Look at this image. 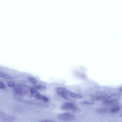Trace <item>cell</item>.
I'll return each instance as SVG.
<instances>
[{"instance_id":"12","label":"cell","mask_w":122,"mask_h":122,"mask_svg":"<svg viewBox=\"0 0 122 122\" xmlns=\"http://www.w3.org/2000/svg\"><path fill=\"white\" fill-rule=\"evenodd\" d=\"M28 81L31 83L33 84H36L37 82V81L36 79L31 76H29L28 77Z\"/></svg>"},{"instance_id":"16","label":"cell","mask_w":122,"mask_h":122,"mask_svg":"<svg viewBox=\"0 0 122 122\" xmlns=\"http://www.w3.org/2000/svg\"><path fill=\"white\" fill-rule=\"evenodd\" d=\"M106 97V95H100L94 97H93V100L96 101H98Z\"/></svg>"},{"instance_id":"6","label":"cell","mask_w":122,"mask_h":122,"mask_svg":"<svg viewBox=\"0 0 122 122\" xmlns=\"http://www.w3.org/2000/svg\"><path fill=\"white\" fill-rule=\"evenodd\" d=\"M61 108L62 110H76L77 109L75 105L69 102L63 103L61 106Z\"/></svg>"},{"instance_id":"7","label":"cell","mask_w":122,"mask_h":122,"mask_svg":"<svg viewBox=\"0 0 122 122\" xmlns=\"http://www.w3.org/2000/svg\"><path fill=\"white\" fill-rule=\"evenodd\" d=\"M30 92L32 95L36 98L42 100L43 95L40 94L35 88L31 87L30 89Z\"/></svg>"},{"instance_id":"21","label":"cell","mask_w":122,"mask_h":122,"mask_svg":"<svg viewBox=\"0 0 122 122\" xmlns=\"http://www.w3.org/2000/svg\"><path fill=\"white\" fill-rule=\"evenodd\" d=\"M120 116L121 117H122V113L120 114Z\"/></svg>"},{"instance_id":"13","label":"cell","mask_w":122,"mask_h":122,"mask_svg":"<svg viewBox=\"0 0 122 122\" xmlns=\"http://www.w3.org/2000/svg\"><path fill=\"white\" fill-rule=\"evenodd\" d=\"M109 111L108 109L105 108H102L99 109L97 110V112L100 113H105Z\"/></svg>"},{"instance_id":"17","label":"cell","mask_w":122,"mask_h":122,"mask_svg":"<svg viewBox=\"0 0 122 122\" xmlns=\"http://www.w3.org/2000/svg\"><path fill=\"white\" fill-rule=\"evenodd\" d=\"M7 86L9 87H13L15 85V83L13 81H9L7 82Z\"/></svg>"},{"instance_id":"20","label":"cell","mask_w":122,"mask_h":122,"mask_svg":"<svg viewBox=\"0 0 122 122\" xmlns=\"http://www.w3.org/2000/svg\"><path fill=\"white\" fill-rule=\"evenodd\" d=\"M40 122H55L53 120H46L42 121Z\"/></svg>"},{"instance_id":"8","label":"cell","mask_w":122,"mask_h":122,"mask_svg":"<svg viewBox=\"0 0 122 122\" xmlns=\"http://www.w3.org/2000/svg\"><path fill=\"white\" fill-rule=\"evenodd\" d=\"M23 95L28 94L30 92V89L28 86L24 85H19Z\"/></svg>"},{"instance_id":"3","label":"cell","mask_w":122,"mask_h":122,"mask_svg":"<svg viewBox=\"0 0 122 122\" xmlns=\"http://www.w3.org/2000/svg\"><path fill=\"white\" fill-rule=\"evenodd\" d=\"M68 91L66 88L62 87H58L56 90V92L58 95L64 99L66 100L68 99Z\"/></svg>"},{"instance_id":"15","label":"cell","mask_w":122,"mask_h":122,"mask_svg":"<svg viewBox=\"0 0 122 122\" xmlns=\"http://www.w3.org/2000/svg\"><path fill=\"white\" fill-rule=\"evenodd\" d=\"M80 103L82 104L86 105H92L94 103V102L92 101H88L86 100H83L81 101Z\"/></svg>"},{"instance_id":"19","label":"cell","mask_w":122,"mask_h":122,"mask_svg":"<svg viewBox=\"0 0 122 122\" xmlns=\"http://www.w3.org/2000/svg\"><path fill=\"white\" fill-rule=\"evenodd\" d=\"M42 100L46 102H47L49 101V99L46 96L43 95Z\"/></svg>"},{"instance_id":"4","label":"cell","mask_w":122,"mask_h":122,"mask_svg":"<svg viewBox=\"0 0 122 122\" xmlns=\"http://www.w3.org/2000/svg\"><path fill=\"white\" fill-rule=\"evenodd\" d=\"M14 96L15 98L19 101H21L23 98V94L20 88L19 85L15 87L13 91Z\"/></svg>"},{"instance_id":"11","label":"cell","mask_w":122,"mask_h":122,"mask_svg":"<svg viewBox=\"0 0 122 122\" xmlns=\"http://www.w3.org/2000/svg\"><path fill=\"white\" fill-rule=\"evenodd\" d=\"M0 76L5 79H10L12 77L11 76L1 72H0Z\"/></svg>"},{"instance_id":"2","label":"cell","mask_w":122,"mask_h":122,"mask_svg":"<svg viewBox=\"0 0 122 122\" xmlns=\"http://www.w3.org/2000/svg\"><path fill=\"white\" fill-rule=\"evenodd\" d=\"M58 118L60 120L65 121H69L74 120L75 116L72 114L68 113H64L60 114Z\"/></svg>"},{"instance_id":"10","label":"cell","mask_w":122,"mask_h":122,"mask_svg":"<svg viewBox=\"0 0 122 122\" xmlns=\"http://www.w3.org/2000/svg\"><path fill=\"white\" fill-rule=\"evenodd\" d=\"M122 107L120 106L114 107L110 109V112L112 113H115L119 112L121 110Z\"/></svg>"},{"instance_id":"1","label":"cell","mask_w":122,"mask_h":122,"mask_svg":"<svg viewBox=\"0 0 122 122\" xmlns=\"http://www.w3.org/2000/svg\"><path fill=\"white\" fill-rule=\"evenodd\" d=\"M121 97V94L119 93H113L106 98L104 101L103 103L106 105H109L113 102L119 100Z\"/></svg>"},{"instance_id":"18","label":"cell","mask_w":122,"mask_h":122,"mask_svg":"<svg viewBox=\"0 0 122 122\" xmlns=\"http://www.w3.org/2000/svg\"><path fill=\"white\" fill-rule=\"evenodd\" d=\"M6 88V86L2 81H0V88L1 89H4Z\"/></svg>"},{"instance_id":"5","label":"cell","mask_w":122,"mask_h":122,"mask_svg":"<svg viewBox=\"0 0 122 122\" xmlns=\"http://www.w3.org/2000/svg\"><path fill=\"white\" fill-rule=\"evenodd\" d=\"M0 117L3 122H13L15 120V118L13 116L2 112L0 113Z\"/></svg>"},{"instance_id":"14","label":"cell","mask_w":122,"mask_h":122,"mask_svg":"<svg viewBox=\"0 0 122 122\" xmlns=\"http://www.w3.org/2000/svg\"><path fill=\"white\" fill-rule=\"evenodd\" d=\"M35 87L37 89L41 91L45 90L46 89V86L41 85H37L35 86Z\"/></svg>"},{"instance_id":"9","label":"cell","mask_w":122,"mask_h":122,"mask_svg":"<svg viewBox=\"0 0 122 122\" xmlns=\"http://www.w3.org/2000/svg\"><path fill=\"white\" fill-rule=\"evenodd\" d=\"M68 94L71 97L76 99H81L82 97V96L80 94L77 93L70 91H68Z\"/></svg>"}]
</instances>
